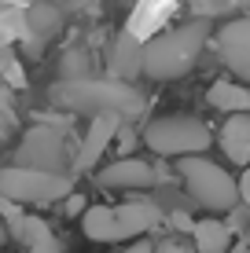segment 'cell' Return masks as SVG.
Here are the masks:
<instances>
[{
	"label": "cell",
	"instance_id": "1",
	"mask_svg": "<svg viewBox=\"0 0 250 253\" xmlns=\"http://www.w3.org/2000/svg\"><path fill=\"white\" fill-rule=\"evenodd\" d=\"M48 99L55 107L70 110V114H118L122 121H133L144 114L148 99L133 81H118V77H77V81H63L59 77L48 88Z\"/></svg>",
	"mask_w": 250,
	"mask_h": 253
},
{
	"label": "cell",
	"instance_id": "2",
	"mask_svg": "<svg viewBox=\"0 0 250 253\" xmlns=\"http://www.w3.org/2000/svg\"><path fill=\"white\" fill-rule=\"evenodd\" d=\"M206 37H210L206 19H192L184 26L158 33L144 48V74L151 81H173V77L188 74L195 66V59H199V51L206 48Z\"/></svg>",
	"mask_w": 250,
	"mask_h": 253
},
{
	"label": "cell",
	"instance_id": "3",
	"mask_svg": "<svg viewBox=\"0 0 250 253\" xmlns=\"http://www.w3.org/2000/svg\"><path fill=\"white\" fill-rule=\"evenodd\" d=\"M177 172L184 180L188 195L195 198L202 209H213V213H232L243 198H239V184L221 169L217 162L202 158V154H188V158H177Z\"/></svg>",
	"mask_w": 250,
	"mask_h": 253
},
{
	"label": "cell",
	"instance_id": "4",
	"mask_svg": "<svg viewBox=\"0 0 250 253\" xmlns=\"http://www.w3.org/2000/svg\"><path fill=\"white\" fill-rule=\"evenodd\" d=\"M0 195L7 202H26V206H55L74 195V180L63 172H45V169H26V165H7L0 169Z\"/></svg>",
	"mask_w": 250,
	"mask_h": 253
},
{
	"label": "cell",
	"instance_id": "5",
	"mask_svg": "<svg viewBox=\"0 0 250 253\" xmlns=\"http://www.w3.org/2000/svg\"><path fill=\"white\" fill-rule=\"evenodd\" d=\"M144 143L154 154H166V158H188V154H202L213 143V136L199 118L166 114L144 125Z\"/></svg>",
	"mask_w": 250,
	"mask_h": 253
},
{
	"label": "cell",
	"instance_id": "6",
	"mask_svg": "<svg viewBox=\"0 0 250 253\" xmlns=\"http://www.w3.org/2000/svg\"><path fill=\"white\" fill-rule=\"evenodd\" d=\"M15 165L70 176V147H66V132L55 128V125L26 128V136L19 139V147H15Z\"/></svg>",
	"mask_w": 250,
	"mask_h": 253
},
{
	"label": "cell",
	"instance_id": "7",
	"mask_svg": "<svg viewBox=\"0 0 250 253\" xmlns=\"http://www.w3.org/2000/svg\"><path fill=\"white\" fill-rule=\"evenodd\" d=\"M213 44H217L221 63H225L236 77L250 81V15L232 19L228 26H221L217 37H213Z\"/></svg>",
	"mask_w": 250,
	"mask_h": 253
},
{
	"label": "cell",
	"instance_id": "8",
	"mask_svg": "<svg viewBox=\"0 0 250 253\" xmlns=\"http://www.w3.org/2000/svg\"><path fill=\"white\" fill-rule=\"evenodd\" d=\"M144 48L148 44H140L129 30L114 33L110 44H107V70H110V77H118V81H136V77L144 74Z\"/></svg>",
	"mask_w": 250,
	"mask_h": 253
},
{
	"label": "cell",
	"instance_id": "9",
	"mask_svg": "<svg viewBox=\"0 0 250 253\" xmlns=\"http://www.w3.org/2000/svg\"><path fill=\"white\" fill-rule=\"evenodd\" d=\"M100 184L114 191H140V187L158 184V169L148 165L144 158H118L100 172Z\"/></svg>",
	"mask_w": 250,
	"mask_h": 253
},
{
	"label": "cell",
	"instance_id": "10",
	"mask_svg": "<svg viewBox=\"0 0 250 253\" xmlns=\"http://www.w3.org/2000/svg\"><path fill=\"white\" fill-rule=\"evenodd\" d=\"M4 216H7L11 235L22 242L26 253H63L59 239L51 235V228L41 220V216H22V213H15V209H4Z\"/></svg>",
	"mask_w": 250,
	"mask_h": 253
},
{
	"label": "cell",
	"instance_id": "11",
	"mask_svg": "<svg viewBox=\"0 0 250 253\" xmlns=\"http://www.w3.org/2000/svg\"><path fill=\"white\" fill-rule=\"evenodd\" d=\"M63 30V11L51 0H37V4L26 11V37H30V55H37L55 33Z\"/></svg>",
	"mask_w": 250,
	"mask_h": 253
},
{
	"label": "cell",
	"instance_id": "12",
	"mask_svg": "<svg viewBox=\"0 0 250 253\" xmlns=\"http://www.w3.org/2000/svg\"><path fill=\"white\" fill-rule=\"evenodd\" d=\"M114 213H118L122 239H136V235L158 228V220H162V209H158L154 198H129V202L114 206Z\"/></svg>",
	"mask_w": 250,
	"mask_h": 253
},
{
	"label": "cell",
	"instance_id": "13",
	"mask_svg": "<svg viewBox=\"0 0 250 253\" xmlns=\"http://www.w3.org/2000/svg\"><path fill=\"white\" fill-rule=\"evenodd\" d=\"M118 132H122V118H118V114H100V118H92L89 136H85V143H81V154H77V162H81V165H96L100 154L107 151L110 143H114Z\"/></svg>",
	"mask_w": 250,
	"mask_h": 253
},
{
	"label": "cell",
	"instance_id": "14",
	"mask_svg": "<svg viewBox=\"0 0 250 253\" xmlns=\"http://www.w3.org/2000/svg\"><path fill=\"white\" fill-rule=\"evenodd\" d=\"M217 143H221V151H225L228 162L247 165L250 162V114H232L225 121V128H221Z\"/></svg>",
	"mask_w": 250,
	"mask_h": 253
},
{
	"label": "cell",
	"instance_id": "15",
	"mask_svg": "<svg viewBox=\"0 0 250 253\" xmlns=\"http://www.w3.org/2000/svg\"><path fill=\"white\" fill-rule=\"evenodd\" d=\"M81 231L89 235L92 242H114L122 239V228H118V213L110 206H89L81 216Z\"/></svg>",
	"mask_w": 250,
	"mask_h": 253
},
{
	"label": "cell",
	"instance_id": "16",
	"mask_svg": "<svg viewBox=\"0 0 250 253\" xmlns=\"http://www.w3.org/2000/svg\"><path fill=\"white\" fill-rule=\"evenodd\" d=\"M195 250L199 253H228L232 246V228L225 220H213V216H206V220H195Z\"/></svg>",
	"mask_w": 250,
	"mask_h": 253
},
{
	"label": "cell",
	"instance_id": "17",
	"mask_svg": "<svg viewBox=\"0 0 250 253\" xmlns=\"http://www.w3.org/2000/svg\"><path fill=\"white\" fill-rule=\"evenodd\" d=\"M206 99H210V107L225 110V114H247L250 110V88L232 84V81H213Z\"/></svg>",
	"mask_w": 250,
	"mask_h": 253
},
{
	"label": "cell",
	"instance_id": "18",
	"mask_svg": "<svg viewBox=\"0 0 250 253\" xmlns=\"http://www.w3.org/2000/svg\"><path fill=\"white\" fill-rule=\"evenodd\" d=\"M59 77H63V81H77V77H89V55H85L81 48L66 51L63 63H59Z\"/></svg>",
	"mask_w": 250,
	"mask_h": 253
},
{
	"label": "cell",
	"instance_id": "19",
	"mask_svg": "<svg viewBox=\"0 0 250 253\" xmlns=\"http://www.w3.org/2000/svg\"><path fill=\"white\" fill-rule=\"evenodd\" d=\"M236 7V0H192L195 19H217V15H228Z\"/></svg>",
	"mask_w": 250,
	"mask_h": 253
},
{
	"label": "cell",
	"instance_id": "20",
	"mask_svg": "<svg viewBox=\"0 0 250 253\" xmlns=\"http://www.w3.org/2000/svg\"><path fill=\"white\" fill-rule=\"evenodd\" d=\"M169 228H180V231H195V220L188 213H169Z\"/></svg>",
	"mask_w": 250,
	"mask_h": 253
},
{
	"label": "cell",
	"instance_id": "21",
	"mask_svg": "<svg viewBox=\"0 0 250 253\" xmlns=\"http://www.w3.org/2000/svg\"><path fill=\"white\" fill-rule=\"evenodd\" d=\"M133 147H136V132H129V128H122V132H118V151H122L125 158H129V151H133Z\"/></svg>",
	"mask_w": 250,
	"mask_h": 253
},
{
	"label": "cell",
	"instance_id": "22",
	"mask_svg": "<svg viewBox=\"0 0 250 253\" xmlns=\"http://www.w3.org/2000/svg\"><path fill=\"white\" fill-rule=\"evenodd\" d=\"M154 253H188V246H180L177 239H162L154 242Z\"/></svg>",
	"mask_w": 250,
	"mask_h": 253
},
{
	"label": "cell",
	"instance_id": "23",
	"mask_svg": "<svg viewBox=\"0 0 250 253\" xmlns=\"http://www.w3.org/2000/svg\"><path fill=\"white\" fill-rule=\"evenodd\" d=\"M66 213L70 216H85V195H70L66 198Z\"/></svg>",
	"mask_w": 250,
	"mask_h": 253
},
{
	"label": "cell",
	"instance_id": "24",
	"mask_svg": "<svg viewBox=\"0 0 250 253\" xmlns=\"http://www.w3.org/2000/svg\"><path fill=\"white\" fill-rule=\"evenodd\" d=\"M7 125H11V103H7V95L0 92V132H4Z\"/></svg>",
	"mask_w": 250,
	"mask_h": 253
},
{
	"label": "cell",
	"instance_id": "25",
	"mask_svg": "<svg viewBox=\"0 0 250 253\" xmlns=\"http://www.w3.org/2000/svg\"><path fill=\"white\" fill-rule=\"evenodd\" d=\"M239 198H243V202H250V165L243 169V176H239Z\"/></svg>",
	"mask_w": 250,
	"mask_h": 253
},
{
	"label": "cell",
	"instance_id": "26",
	"mask_svg": "<svg viewBox=\"0 0 250 253\" xmlns=\"http://www.w3.org/2000/svg\"><path fill=\"white\" fill-rule=\"evenodd\" d=\"M122 253H154V246H151V242H148V239H136V242H133V246H125Z\"/></svg>",
	"mask_w": 250,
	"mask_h": 253
},
{
	"label": "cell",
	"instance_id": "27",
	"mask_svg": "<svg viewBox=\"0 0 250 253\" xmlns=\"http://www.w3.org/2000/svg\"><path fill=\"white\" fill-rule=\"evenodd\" d=\"M51 4H63V0H51Z\"/></svg>",
	"mask_w": 250,
	"mask_h": 253
}]
</instances>
